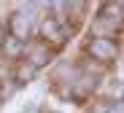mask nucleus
I'll list each match as a JSON object with an SVG mask.
<instances>
[{
    "mask_svg": "<svg viewBox=\"0 0 124 113\" xmlns=\"http://www.w3.org/2000/svg\"><path fill=\"white\" fill-rule=\"evenodd\" d=\"M89 54L94 59H100V62H108V59L116 57V43L111 38H105V35H97L94 40H89Z\"/></svg>",
    "mask_w": 124,
    "mask_h": 113,
    "instance_id": "3",
    "label": "nucleus"
},
{
    "mask_svg": "<svg viewBox=\"0 0 124 113\" xmlns=\"http://www.w3.org/2000/svg\"><path fill=\"white\" fill-rule=\"evenodd\" d=\"M40 32H43L46 38H51V40H57V43H59V40H65V30H62L54 19H46V22H43V27H40Z\"/></svg>",
    "mask_w": 124,
    "mask_h": 113,
    "instance_id": "5",
    "label": "nucleus"
},
{
    "mask_svg": "<svg viewBox=\"0 0 124 113\" xmlns=\"http://www.w3.org/2000/svg\"><path fill=\"white\" fill-rule=\"evenodd\" d=\"M78 81H81V83H76V89H73V92H76V97H86L92 89L97 86L94 75H84V78H78Z\"/></svg>",
    "mask_w": 124,
    "mask_h": 113,
    "instance_id": "7",
    "label": "nucleus"
},
{
    "mask_svg": "<svg viewBox=\"0 0 124 113\" xmlns=\"http://www.w3.org/2000/svg\"><path fill=\"white\" fill-rule=\"evenodd\" d=\"M27 51H30V65L35 67V70H38L40 65H46V59H49V49L43 46V43H35V46H30Z\"/></svg>",
    "mask_w": 124,
    "mask_h": 113,
    "instance_id": "4",
    "label": "nucleus"
},
{
    "mask_svg": "<svg viewBox=\"0 0 124 113\" xmlns=\"http://www.w3.org/2000/svg\"><path fill=\"white\" fill-rule=\"evenodd\" d=\"M38 6L35 3H30V6H24L22 11H19V14H14L11 16V38H16V40H27L30 35H32V11H35Z\"/></svg>",
    "mask_w": 124,
    "mask_h": 113,
    "instance_id": "1",
    "label": "nucleus"
},
{
    "mask_svg": "<svg viewBox=\"0 0 124 113\" xmlns=\"http://www.w3.org/2000/svg\"><path fill=\"white\" fill-rule=\"evenodd\" d=\"M32 75H35V67H32V65H22V67H19V70H16V81H19V83L30 81Z\"/></svg>",
    "mask_w": 124,
    "mask_h": 113,
    "instance_id": "8",
    "label": "nucleus"
},
{
    "mask_svg": "<svg viewBox=\"0 0 124 113\" xmlns=\"http://www.w3.org/2000/svg\"><path fill=\"white\" fill-rule=\"evenodd\" d=\"M3 51H6V57H19V54H24V51H27V46H24L22 40H16V38H6Z\"/></svg>",
    "mask_w": 124,
    "mask_h": 113,
    "instance_id": "6",
    "label": "nucleus"
},
{
    "mask_svg": "<svg viewBox=\"0 0 124 113\" xmlns=\"http://www.w3.org/2000/svg\"><path fill=\"white\" fill-rule=\"evenodd\" d=\"M105 113H124V100H119V102H113Z\"/></svg>",
    "mask_w": 124,
    "mask_h": 113,
    "instance_id": "9",
    "label": "nucleus"
},
{
    "mask_svg": "<svg viewBox=\"0 0 124 113\" xmlns=\"http://www.w3.org/2000/svg\"><path fill=\"white\" fill-rule=\"evenodd\" d=\"M124 24V16H121V8L119 6H102L100 16L94 19V32H113Z\"/></svg>",
    "mask_w": 124,
    "mask_h": 113,
    "instance_id": "2",
    "label": "nucleus"
}]
</instances>
